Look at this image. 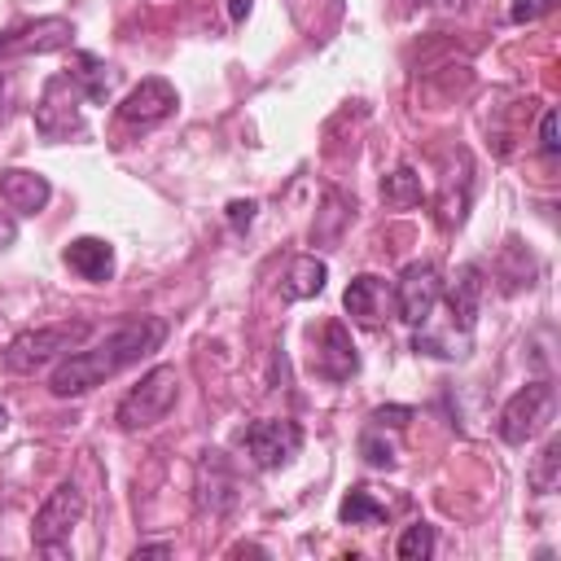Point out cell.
Listing matches in <instances>:
<instances>
[{
  "label": "cell",
  "mask_w": 561,
  "mask_h": 561,
  "mask_svg": "<svg viewBox=\"0 0 561 561\" xmlns=\"http://www.w3.org/2000/svg\"><path fill=\"white\" fill-rule=\"evenodd\" d=\"M162 342H167V320L162 316H136V320L118 324L114 333H105L96 346H83V351L75 346L70 355H61L53 377H48V390L57 399H79V394L105 386L110 377H118L123 368L140 364Z\"/></svg>",
  "instance_id": "obj_1"
},
{
  "label": "cell",
  "mask_w": 561,
  "mask_h": 561,
  "mask_svg": "<svg viewBox=\"0 0 561 561\" xmlns=\"http://www.w3.org/2000/svg\"><path fill=\"white\" fill-rule=\"evenodd\" d=\"M88 333H92V324H88V320H61V324L22 329V333L4 346L0 364H4V373H39V368H48L53 359L70 355Z\"/></svg>",
  "instance_id": "obj_2"
},
{
  "label": "cell",
  "mask_w": 561,
  "mask_h": 561,
  "mask_svg": "<svg viewBox=\"0 0 561 561\" xmlns=\"http://www.w3.org/2000/svg\"><path fill=\"white\" fill-rule=\"evenodd\" d=\"M175 399H180V373H175V364H153V368L123 394L114 421H118L123 430H149V425H158V421L175 408Z\"/></svg>",
  "instance_id": "obj_3"
},
{
  "label": "cell",
  "mask_w": 561,
  "mask_h": 561,
  "mask_svg": "<svg viewBox=\"0 0 561 561\" xmlns=\"http://www.w3.org/2000/svg\"><path fill=\"white\" fill-rule=\"evenodd\" d=\"M552 416H557V390H552L548 381H526V386L500 408L495 430H500V438H504L508 447H522V443H530L535 434H543V430L552 425Z\"/></svg>",
  "instance_id": "obj_4"
},
{
  "label": "cell",
  "mask_w": 561,
  "mask_h": 561,
  "mask_svg": "<svg viewBox=\"0 0 561 561\" xmlns=\"http://www.w3.org/2000/svg\"><path fill=\"white\" fill-rule=\"evenodd\" d=\"M83 88L75 83V75H53L44 83V96L35 105V127L44 140H70L83 131Z\"/></svg>",
  "instance_id": "obj_5"
},
{
  "label": "cell",
  "mask_w": 561,
  "mask_h": 561,
  "mask_svg": "<svg viewBox=\"0 0 561 561\" xmlns=\"http://www.w3.org/2000/svg\"><path fill=\"white\" fill-rule=\"evenodd\" d=\"M394 311H399V320L408 324V329H425L430 324V316H434V307H438V298H443V276H438V267L430 263V259H416V263H408L403 272H399V280H394Z\"/></svg>",
  "instance_id": "obj_6"
},
{
  "label": "cell",
  "mask_w": 561,
  "mask_h": 561,
  "mask_svg": "<svg viewBox=\"0 0 561 561\" xmlns=\"http://www.w3.org/2000/svg\"><path fill=\"white\" fill-rule=\"evenodd\" d=\"M83 513H88L83 491H79L75 482H57V486L44 495V504L35 508V517H31V539H35L39 548H57L61 539H70V530L83 522Z\"/></svg>",
  "instance_id": "obj_7"
},
{
  "label": "cell",
  "mask_w": 561,
  "mask_h": 561,
  "mask_svg": "<svg viewBox=\"0 0 561 561\" xmlns=\"http://www.w3.org/2000/svg\"><path fill=\"white\" fill-rule=\"evenodd\" d=\"M302 447V430L294 421H276V416H263L254 425H245V451L259 469H280L298 456Z\"/></svg>",
  "instance_id": "obj_8"
},
{
  "label": "cell",
  "mask_w": 561,
  "mask_h": 561,
  "mask_svg": "<svg viewBox=\"0 0 561 561\" xmlns=\"http://www.w3.org/2000/svg\"><path fill=\"white\" fill-rule=\"evenodd\" d=\"M175 105H180L175 88H171L167 79L149 75V79H140V83L118 101V118H123L127 127H158V123H167V118L175 114Z\"/></svg>",
  "instance_id": "obj_9"
},
{
  "label": "cell",
  "mask_w": 561,
  "mask_h": 561,
  "mask_svg": "<svg viewBox=\"0 0 561 561\" xmlns=\"http://www.w3.org/2000/svg\"><path fill=\"white\" fill-rule=\"evenodd\" d=\"M75 35V26L66 18H39V22H26V26H13L0 35V61L9 57H35V53H57L66 48Z\"/></svg>",
  "instance_id": "obj_10"
},
{
  "label": "cell",
  "mask_w": 561,
  "mask_h": 561,
  "mask_svg": "<svg viewBox=\"0 0 561 561\" xmlns=\"http://www.w3.org/2000/svg\"><path fill=\"white\" fill-rule=\"evenodd\" d=\"M316 373L329 377V381H346L351 373H359V355H355V342H351V333H346L342 320H329V324L320 329Z\"/></svg>",
  "instance_id": "obj_11"
},
{
  "label": "cell",
  "mask_w": 561,
  "mask_h": 561,
  "mask_svg": "<svg viewBox=\"0 0 561 561\" xmlns=\"http://www.w3.org/2000/svg\"><path fill=\"white\" fill-rule=\"evenodd\" d=\"M0 197L13 215H39L53 197V184L39 171H22V167H4L0 171Z\"/></svg>",
  "instance_id": "obj_12"
},
{
  "label": "cell",
  "mask_w": 561,
  "mask_h": 561,
  "mask_svg": "<svg viewBox=\"0 0 561 561\" xmlns=\"http://www.w3.org/2000/svg\"><path fill=\"white\" fill-rule=\"evenodd\" d=\"M482 294H486V280H482V267L478 263H460L451 285H447V311H451V324L460 333L473 329L478 320V307H482Z\"/></svg>",
  "instance_id": "obj_13"
},
{
  "label": "cell",
  "mask_w": 561,
  "mask_h": 561,
  "mask_svg": "<svg viewBox=\"0 0 561 561\" xmlns=\"http://www.w3.org/2000/svg\"><path fill=\"white\" fill-rule=\"evenodd\" d=\"M66 267L70 272H79L83 280H110L114 276V250H110V241H101V237H75L70 245H66Z\"/></svg>",
  "instance_id": "obj_14"
},
{
  "label": "cell",
  "mask_w": 561,
  "mask_h": 561,
  "mask_svg": "<svg viewBox=\"0 0 561 561\" xmlns=\"http://www.w3.org/2000/svg\"><path fill=\"white\" fill-rule=\"evenodd\" d=\"M386 298H390L386 280H381V276H373V272H359V276L346 285L342 307H346V316H351V320H359V324H377V320H381Z\"/></svg>",
  "instance_id": "obj_15"
},
{
  "label": "cell",
  "mask_w": 561,
  "mask_h": 561,
  "mask_svg": "<svg viewBox=\"0 0 561 561\" xmlns=\"http://www.w3.org/2000/svg\"><path fill=\"white\" fill-rule=\"evenodd\" d=\"M324 280H329V263L316 259V254H302V259L289 263V276H285V285H280V298H289V302L316 298V294L324 289Z\"/></svg>",
  "instance_id": "obj_16"
},
{
  "label": "cell",
  "mask_w": 561,
  "mask_h": 561,
  "mask_svg": "<svg viewBox=\"0 0 561 561\" xmlns=\"http://www.w3.org/2000/svg\"><path fill=\"white\" fill-rule=\"evenodd\" d=\"M425 188H421V175L412 167H394L386 180H381V202L394 206V210H408V206H421Z\"/></svg>",
  "instance_id": "obj_17"
},
{
  "label": "cell",
  "mask_w": 561,
  "mask_h": 561,
  "mask_svg": "<svg viewBox=\"0 0 561 561\" xmlns=\"http://www.w3.org/2000/svg\"><path fill=\"white\" fill-rule=\"evenodd\" d=\"M337 517H342L346 526H377V522H386V504H381L368 486H355V491L342 500Z\"/></svg>",
  "instance_id": "obj_18"
},
{
  "label": "cell",
  "mask_w": 561,
  "mask_h": 561,
  "mask_svg": "<svg viewBox=\"0 0 561 561\" xmlns=\"http://www.w3.org/2000/svg\"><path fill=\"white\" fill-rule=\"evenodd\" d=\"M79 70H70L75 75V83L83 88V96L92 101V105H101L105 96H110V66L105 61H96L92 53H79V61H75Z\"/></svg>",
  "instance_id": "obj_19"
},
{
  "label": "cell",
  "mask_w": 561,
  "mask_h": 561,
  "mask_svg": "<svg viewBox=\"0 0 561 561\" xmlns=\"http://www.w3.org/2000/svg\"><path fill=\"white\" fill-rule=\"evenodd\" d=\"M394 552H399V561H425V557H434V526H425V522L408 526L399 535Z\"/></svg>",
  "instance_id": "obj_20"
},
{
  "label": "cell",
  "mask_w": 561,
  "mask_h": 561,
  "mask_svg": "<svg viewBox=\"0 0 561 561\" xmlns=\"http://www.w3.org/2000/svg\"><path fill=\"white\" fill-rule=\"evenodd\" d=\"M557 460H561V438H548L543 451H539V465L530 469V486H535L539 495H548V491L557 486Z\"/></svg>",
  "instance_id": "obj_21"
},
{
  "label": "cell",
  "mask_w": 561,
  "mask_h": 561,
  "mask_svg": "<svg viewBox=\"0 0 561 561\" xmlns=\"http://www.w3.org/2000/svg\"><path fill=\"white\" fill-rule=\"evenodd\" d=\"M359 451H364V460H368V465H377V469H390V465H394V447H390V443H381V438H377V430H368V434L359 438Z\"/></svg>",
  "instance_id": "obj_22"
},
{
  "label": "cell",
  "mask_w": 561,
  "mask_h": 561,
  "mask_svg": "<svg viewBox=\"0 0 561 561\" xmlns=\"http://www.w3.org/2000/svg\"><path fill=\"white\" fill-rule=\"evenodd\" d=\"M368 421H373V430H386V425H390V430H403V425L412 421V408H403V403H390V408H377Z\"/></svg>",
  "instance_id": "obj_23"
},
{
  "label": "cell",
  "mask_w": 561,
  "mask_h": 561,
  "mask_svg": "<svg viewBox=\"0 0 561 561\" xmlns=\"http://www.w3.org/2000/svg\"><path fill=\"white\" fill-rule=\"evenodd\" d=\"M552 9H557V0H517V4L508 9V22H535V18L552 13Z\"/></svg>",
  "instance_id": "obj_24"
},
{
  "label": "cell",
  "mask_w": 561,
  "mask_h": 561,
  "mask_svg": "<svg viewBox=\"0 0 561 561\" xmlns=\"http://www.w3.org/2000/svg\"><path fill=\"white\" fill-rule=\"evenodd\" d=\"M539 149H543L548 158H557V149H561V140H557V110H543V123H539Z\"/></svg>",
  "instance_id": "obj_25"
},
{
  "label": "cell",
  "mask_w": 561,
  "mask_h": 561,
  "mask_svg": "<svg viewBox=\"0 0 561 561\" xmlns=\"http://www.w3.org/2000/svg\"><path fill=\"white\" fill-rule=\"evenodd\" d=\"M254 202H228V224H232V232H245L250 224H254Z\"/></svg>",
  "instance_id": "obj_26"
},
{
  "label": "cell",
  "mask_w": 561,
  "mask_h": 561,
  "mask_svg": "<svg viewBox=\"0 0 561 561\" xmlns=\"http://www.w3.org/2000/svg\"><path fill=\"white\" fill-rule=\"evenodd\" d=\"M131 557H136V561H140V557H171V543H140Z\"/></svg>",
  "instance_id": "obj_27"
},
{
  "label": "cell",
  "mask_w": 561,
  "mask_h": 561,
  "mask_svg": "<svg viewBox=\"0 0 561 561\" xmlns=\"http://www.w3.org/2000/svg\"><path fill=\"white\" fill-rule=\"evenodd\" d=\"M228 9H232V22H241V18H245V13H250V0H232V4H228Z\"/></svg>",
  "instance_id": "obj_28"
},
{
  "label": "cell",
  "mask_w": 561,
  "mask_h": 561,
  "mask_svg": "<svg viewBox=\"0 0 561 561\" xmlns=\"http://www.w3.org/2000/svg\"><path fill=\"white\" fill-rule=\"evenodd\" d=\"M9 241H13V224H9V219H0V250H4Z\"/></svg>",
  "instance_id": "obj_29"
},
{
  "label": "cell",
  "mask_w": 561,
  "mask_h": 561,
  "mask_svg": "<svg viewBox=\"0 0 561 561\" xmlns=\"http://www.w3.org/2000/svg\"><path fill=\"white\" fill-rule=\"evenodd\" d=\"M4 421H9V412H4V403H0V430H4Z\"/></svg>",
  "instance_id": "obj_30"
},
{
  "label": "cell",
  "mask_w": 561,
  "mask_h": 561,
  "mask_svg": "<svg viewBox=\"0 0 561 561\" xmlns=\"http://www.w3.org/2000/svg\"><path fill=\"white\" fill-rule=\"evenodd\" d=\"M0 88H4V79H0Z\"/></svg>",
  "instance_id": "obj_31"
}]
</instances>
